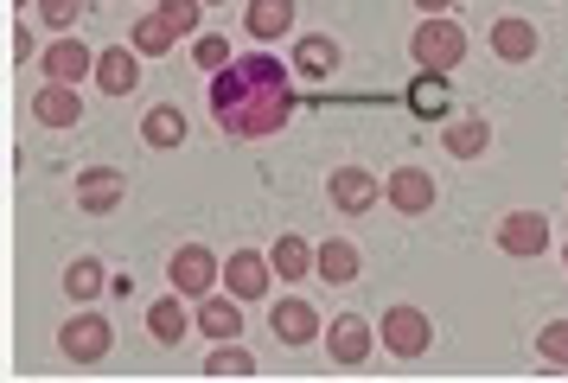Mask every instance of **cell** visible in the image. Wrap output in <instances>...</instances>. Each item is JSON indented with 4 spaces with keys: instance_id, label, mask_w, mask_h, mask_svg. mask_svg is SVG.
<instances>
[{
    "instance_id": "24",
    "label": "cell",
    "mask_w": 568,
    "mask_h": 383,
    "mask_svg": "<svg viewBox=\"0 0 568 383\" xmlns=\"http://www.w3.org/2000/svg\"><path fill=\"white\" fill-rule=\"evenodd\" d=\"M129 46L141 51V58H166V51L180 46V32H173V26H166V13H134V26H129Z\"/></svg>"
},
{
    "instance_id": "9",
    "label": "cell",
    "mask_w": 568,
    "mask_h": 383,
    "mask_svg": "<svg viewBox=\"0 0 568 383\" xmlns=\"http://www.w3.org/2000/svg\"><path fill=\"white\" fill-rule=\"evenodd\" d=\"M268 281H275V262H268L262 250H231L224 255V288H231L236 301L256 306L262 294H268Z\"/></svg>"
},
{
    "instance_id": "16",
    "label": "cell",
    "mask_w": 568,
    "mask_h": 383,
    "mask_svg": "<svg viewBox=\"0 0 568 383\" xmlns=\"http://www.w3.org/2000/svg\"><path fill=\"white\" fill-rule=\"evenodd\" d=\"M268 326H275V339H282V345H294V352H301V345H313V339L326 332V326H320V313H313L301 294H294V301H275Z\"/></svg>"
},
{
    "instance_id": "6",
    "label": "cell",
    "mask_w": 568,
    "mask_h": 383,
    "mask_svg": "<svg viewBox=\"0 0 568 383\" xmlns=\"http://www.w3.org/2000/svg\"><path fill=\"white\" fill-rule=\"evenodd\" d=\"M384 199H389V211H396V218H428V211H435V199H440V185H435V173H428V167H396V173L384 179Z\"/></svg>"
},
{
    "instance_id": "3",
    "label": "cell",
    "mask_w": 568,
    "mask_h": 383,
    "mask_svg": "<svg viewBox=\"0 0 568 383\" xmlns=\"http://www.w3.org/2000/svg\"><path fill=\"white\" fill-rule=\"evenodd\" d=\"M109 345H115V326H109L97 306H78V313L58 326V357H64V364H103Z\"/></svg>"
},
{
    "instance_id": "8",
    "label": "cell",
    "mask_w": 568,
    "mask_h": 383,
    "mask_svg": "<svg viewBox=\"0 0 568 383\" xmlns=\"http://www.w3.org/2000/svg\"><path fill=\"white\" fill-rule=\"evenodd\" d=\"M39 71H45V83H83V77H97V51L71 39V32H58L45 58H39Z\"/></svg>"
},
{
    "instance_id": "21",
    "label": "cell",
    "mask_w": 568,
    "mask_h": 383,
    "mask_svg": "<svg viewBox=\"0 0 568 383\" xmlns=\"http://www.w3.org/2000/svg\"><path fill=\"white\" fill-rule=\"evenodd\" d=\"M141 141L154 153H173L185 141V109H173V102H154L148 115H141Z\"/></svg>"
},
{
    "instance_id": "17",
    "label": "cell",
    "mask_w": 568,
    "mask_h": 383,
    "mask_svg": "<svg viewBox=\"0 0 568 383\" xmlns=\"http://www.w3.org/2000/svg\"><path fill=\"white\" fill-rule=\"evenodd\" d=\"M243 306L250 301H236L231 288H224V294H205V301H199V332H205L211 345H217V339H243Z\"/></svg>"
},
{
    "instance_id": "4",
    "label": "cell",
    "mask_w": 568,
    "mask_h": 383,
    "mask_svg": "<svg viewBox=\"0 0 568 383\" xmlns=\"http://www.w3.org/2000/svg\"><path fill=\"white\" fill-rule=\"evenodd\" d=\"M377 339H384V352H389V357H422L428 345H435V320H428L422 306L396 301L384 320H377Z\"/></svg>"
},
{
    "instance_id": "19",
    "label": "cell",
    "mask_w": 568,
    "mask_h": 383,
    "mask_svg": "<svg viewBox=\"0 0 568 383\" xmlns=\"http://www.w3.org/2000/svg\"><path fill=\"white\" fill-rule=\"evenodd\" d=\"M32 115H39L45 128H78V122H83L78 83H39V97H32Z\"/></svg>"
},
{
    "instance_id": "20",
    "label": "cell",
    "mask_w": 568,
    "mask_h": 383,
    "mask_svg": "<svg viewBox=\"0 0 568 383\" xmlns=\"http://www.w3.org/2000/svg\"><path fill=\"white\" fill-rule=\"evenodd\" d=\"M440 141H447V160H479L491 148V122L486 115H454L440 128Z\"/></svg>"
},
{
    "instance_id": "25",
    "label": "cell",
    "mask_w": 568,
    "mask_h": 383,
    "mask_svg": "<svg viewBox=\"0 0 568 383\" xmlns=\"http://www.w3.org/2000/svg\"><path fill=\"white\" fill-rule=\"evenodd\" d=\"M243 26H250L256 39H287V32H294V0H250V7H243Z\"/></svg>"
},
{
    "instance_id": "33",
    "label": "cell",
    "mask_w": 568,
    "mask_h": 383,
    "mask_svg": "<svg viewBox=\"0 0 568 383\" xmlns=\"http://www.w3.org/2000/svg\"><path fill=\"white\" fill-rule=\"evenodd\" d=\"M27 58H32V32L27 26H13V64H27Z\"/></svg>"
},
{
    "instance_id": "35",
    "label": "cell",
    "mask_w": 568,
    "mask_h": 383,
    "mask_svg": "<svg viewBox=\"0 0 568 383\" xmlns=\"http://www.w3.org/2000/svg\"><path fill=\"white\" fill-rule=\"evenodd\" d=\"M13 7H32V0H13Z\"/></svg>"
},
{
    "instance_id": "1",
    "label": "cell",
    "mask_w": 568,
    "mask_h": 383,
    "mask_svg": "<svg viewBox=\"0 0 568 383\" xmlns=\"http://www.w3.org/2000/svg\"><path fill=\"white\" fill-rule=\"evenodd\" d=\"M211 115L231 141H262V134L287 128V115H294V64H282L275 51L231 58L224 71H211Z\"/></svg>"
},
{
    "instance_id": "18",
    "label": "cell",
    "mask_w": 568,
    "mask_h": 383,
    "mask_svg": "<svg viewBox=\"0 0 568 383\" xmlns=\"http://www.w3.org/2000/svg\"><path fill=\"white\" fill-rule=\"evenodd\" d=\"M313 275H320V281H333V288L358 281V275H364L358 243H352V236H326V243H320V255H313Z\"/></svg>"
},
{
    "instance_id": "34",
    "label": "cell",
    "mask_w": 568,
    "mask_h": 383,
    "mask_svg": "<svg viewBox=\"0 0 568 383\" xmlns=\"http://www.w3.org/2000/svg\"><path fill=\"white\" fill-rule=\"evenodd\" d=\"M460 0H415V13H454Z\"/></svg>"
},
{
    "instance_id": "7",
    "label": "cell",
    "mask_w": 568,
    "mask_h": 383,
    "mask_svg": "<svg viewBox=\"0 0 568 383\" xmlns=\"http://www.w3.org/2000/svg\"><path fill=\"white\" fill-rule=\"evenodd\" d=\"M498 255H511V262L549 255V218L542 211H505L498 218Z\"/></svg>"
},
{
    "instance_id": "2",
    "label": "cell",
    "mask_w": 568,
    "mask_h": 383,
    "mask_svg": "<svg viewBox=\"0 0 568 383\" xmlns=\"http://www.w3.org/2000/svg\"><path fill=\"white\" fill-rule=\"evenodd\" d=\"M409 58L422 71H454V64H466V26L454 13H428L409 32Z\"/></svg>"
},
{
    "instance_id": "36",
    "label": "cell",
    "mask_w": 568,
    "mask_h": 383,
    "mask_svg": "<svg viewBox=\"0 0 568 383\" xmlns=\"http://www.w3.org/2000/svg\"><path fill=\"white\" fill-rule=\"evenodd\" d=\"M205 7H224V0H205Z\"/></svg>"
},
{
    "instance_id": "30",
    "label": "cell",
    "mask_w": 568,
    "mask_h": 383,
    "mask_svg": "<svg viewBox=\"0 0 568 383\" xmlns=\"http://www.w3.org/2000/svg\"><path fill=\"white\" fill-rule=\"evenodd\" d=\"M160 13H166V26H173L180 39H192L199 20H205V0H160Z\"/></svg>"
},
{
    "instance_id": "27",
    "label": "cell",
    "mask_w": 568,
    "mask_h": 383,
    "mask_svg": "<svg viewBox=\"0 0 568 383\" xmlns=\"http://www.w3.org/2000/svg\"><path fill=\"white\" fill-rule=\"evenodd\" d=\"M205 377H256V357H250V345L243 339H217L205 357Z\"/></svg>"
},
{
    "instance_id": "31",
    "label": "cell",
    "mask_w": 568,
    "mask_h": 383,
    "mask_svg": "<svg viewBox=\"0 0 568 383\" xmlns=\"http://www.w3.org/2000/svg\"><path fill=\"white\" fill-rule=\"evenodd\" d=\"M192 58H199L205 71H224V64H231V39H224V32H199V39H192Z\"/></svg>"
},
{
    "instance_id": "26",
    "label": "cell",
    "mask_w": 568,
    "mask_h": 383,
    "mask_svg": "<svg viewBox=\"0 0 568 383\" xmlns=\"http://www.w3.org/2000/svg\"><path fill=\"white\" fill-rule=\"evenodd\" d=\"M294 71L301 77H333L338 71V39H326V32L294 39Z\"/></svg>"
},
{
    "instance_id": "32",
    "label": "cell",
    "mask_w": 568,
    "mask_h": 383,
    "mask_svg": "<svg viewBox=\"0 0 568 383\" xmlns=\"http://www.w3.org/2000/svg\"><path fill=\"white\" fill-rule=\"evenodd\" d=\"M83 20V0H39V26H52V32H71Z\"/></svg>"
},
{
    "instance_id": "5",
    "label": "cell",
    "mask_w": 568,
    "mask_h": 383,
    "mask_svg": "<svg viewBox=\"0 0 568 383\" xmlns=\"http://www.w3.org/2000/svg\"><path fill=\"white\" fill-rule=\"evenodd\" d=\"M166 281L180 288L185 301H205L211 288L224 281V262H217L205 243H180V250H173V262H166Z\"/></svg>"
},
{
    "instance_id": "23",
    "label": "cell",
    "mask_w": 568,
    "mask_h": 383,
    "mask_svg": "<svg viewBox=\"0 0 568 383\" xmlns=\"http://www.w3.org/2000/svg\"><path fill=\"white\" fill-rule=\"evenodd\" d=\"M313 255H320V243H307V236H275V250H268V262H275V281H307L313 275Z\"/></svg>"
},
{
    "instance_id": "28",
    "label": "cell",
    "mask_w": 568,
    "mask_h": 383,
    "mask_svg": "<svg viewBox=\"0 0 568 383\" xmlns=\"http://www.w3.org/2000/svg\"><path fill=\"white\" fill-rule=\"evenodd\" d=\"M103 281H109V275H103V262H97V255H78V262L64 269V294H71L78 306H97Z\"/></svg>"
},
{
    "instance_id": "15",
    "label": "cell",
    "mask_w": 568,
    "mask_h": 383,
    "mask_svg": "<svg viewBox=\"0 0 568 383\" xmlns=\"http://www.w3.org/2000/svg\"><path fill=\"white\" fill-rule=\"evenodd\" d=\"M134 83H141V51L134 46L97 51V90L103 97H134Z\"/></svg>"
},
{
    "instance_id": "22",
    "label": "cell",
    "mask_w": 568,
    "mask_h": 383,
    "mask_svg": "<svg viewBox=\"0 0 568 383\" xmlns=\"http://www.w3.org/2000/svg\"><path fill=\"white\" fill-rule=\"evenodd\" d=\"M192 326H199V320L185 313V294H180V288H173L166 301H154V306H148V332H154L160 345H180V339H185Z\"/></svg>"
},
{
    "instance_id": "29",
    "label": "cell",
    "mask_w": 568,
    "mask_h": 383,
    "mask_svg": "<svg viewBox=\"0 0 568 383\" xmlns=\"http://www.w3.org/2000/svg\"><path fill=\"white\" fill-rule=\"evenodd\" d=\"M537 357L549 371H568V320H549V326L537 332Z\"/></svg>"
},
{
    "instance_id": "11",
    "label": "cell",
    "mask_w": 568,
    "mask_h": 383,
    "mask_svg": "<svg viewBox=\"0 0 568 383\" xmlns=\"http://www.w3.org/2000/svg\"><path fill=\"white\" fill-rule=\"evenodd\" d=\"M384 339L364 326L358 313H345V320H326V352H333V364H345V371H358L364 357L377 352Z\"/></svg>"
},
{
    "instance_id": "10",
    "label": "cell",
    "mask_w": 568,
    "mask_h": 383,
    "mask_svg": "<svg viewBox=\"0 0 568 383\" xmlns=\"http://www.w3.org/2000/svg\"><path fill=\"white\" fill-rule=\"evenodd\" d=\"M537 51H542V32L524 20V13H498V20H491V58H498V64H530Z\"/></svg>"
},
{
    "instance_id": "12",
    "label": "cell",
    "mask_w": 568,
    "mask_h": 383,
    "mask_svg": "<svg viewBox=\"0 0 568 383\" xmlns=\"http://www.w3.org/2000/svg\"><path fill=\"white\" fill-rule=\"evenodd\" d=\"M403 102H409V115H422V122H447L454 115V83H447V71H415Z\"/></svg>"
},
{
    "instance_id": "37",
    "label": "cell",
    "mask_w": 568,
    "mask_h": 383,
    "mask_svg": "<svg viewBox=\"0 0 568 383\" xmlns=\"http://www.w3.org/2000/svg\"><path fill=\"white\" fill-rule=\"evenodd\" d=\"M562 262H568V243H562Z\"/></svg>"
},
{
    "instance_id": "14",
    "label": "cell",
    "mask_w": 568,
    "mask_h": 383,
    "mask_svg": "<svg viewBox=\"0 0 568 383\" xmlns=\"http://www.w3.org/2000/svg\"><path fill=\"white\" fill-rule=\"evenodd\" d=\"M122 199H129V179L115 173V167H83L78 173V204L90 218H109Z\"/></svg>"
},
{
    "instance_id": "13",
    "label": "cell",
    "mask_w": 568,
    "mask_h": 383,
    "mask_svg": "<svg viewBox=\"0 0 568 383\" xmlns=\"http://www.w3.org/2000/svg\"><path fill=\"white\" fill-rule=\"evenodd\" d=\"M326 199H333L338 211H345V218H364L371 204L384 199V185H377V179L364 173V167H338V173L326 179Z\"/></svg>"
}]
</instances>
